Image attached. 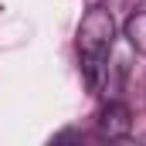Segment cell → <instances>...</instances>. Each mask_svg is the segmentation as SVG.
<instances>
[{"label": "cell", "mask_w": 146, "mask_h": 146, "mask_svg": "<svg viewBox=\"0 0 146 146\" xmlns=\"http://www.w3.org/2000/svg\"><path fill=\"white\" fill-rule=\"evenodd\" d=\"M129 129H133V112H129V106L119 102V99H109L102 106V112H99V136L102 139H126Z\"/></svg>", "instance_id": "7a4b0ae2"}, {"label": "cell", "mask_w": 146, "mask_h": 146, "mask_svg": "<svg viewBox=\"0 0 146 146\" xmlns=\"http://www.w3.org/2000/svg\"><path fill=\"white\" fill-rule=\"evenodd\" d=\"M122 34H126V41H129L139 54H146V7H143V10H133V14L126 17Z\"/></svg>", "instance_id": "3957f363"}, {"label": "cell", "mask_w": 146, "mask_h": 146, "mask_svg": "<svg viewBox=\"0 0 146 146\" xmlns=\"http://www.w3.org/2000/svg\"><path fill=\"white\" fill-rule=\"evenodd\" d=\"M112 44H115V21H112V10L106 7H92L82 24H78V37H75V48H78V61H82V72L88 78V85H99V78L109 65Z\"/></svg>", "instance_id": "6da1fadb"}]
</instances>
